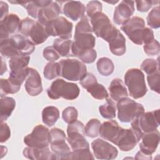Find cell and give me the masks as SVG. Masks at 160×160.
Here are the masks:
<instances>
[{"mask_svg": "<svg viewBox=\"0 0 160 160\" xmlns=\"http://www.w3.org/2000/svg\"><path fill=\"white\" fill-rule=\"evenodd\" d=\"M101 122L98 119H91L86 124L84 128V134L88 137L94 138L99 135V130Z\"/></svg>", "mask_w": 160, "mask_h": 160, "instance_id": "cell-37", "label": "cell"}, {"mask_svg": "<svg viewBox=\"0 0 160 160\" xmlns=\"http://www.w3.org/2000/svg\"><path fill=\"white\" fill-rule=\"evenodd\" d=\"M49 129L39 124L35 126L32 132L24 138V143L29 147L36 148H45L49 147Z\"/></svg>", "mask_w": 160, "mask_h": 160, "instance_id": "cell-9", "label": "cell"}, {"mask_svg": "<svg viewBox=\"0 0 160 160\" xmlns=\"http://www.w3.org/2000/svg\"><path fill=\"white\" fill-rule=\"evenodd\" d=\"M61 12L60 6L57 2L52 1L48 6L39 9L38 14V21L46 26L50 22L58 18Z\"/></svg>", "mask_w": 160, "mask_h": 160, "instance_id": "cell-19", "label": "cell"}, {"mask_svg": "<svg viewBox=\"0 0 160 160\" xmlns=\"http://www.w3.org/2000/svg\"><path fill=\"white\" fill-rule=\"evenodd\" d=\"M121 28L134 44L138 45L143 44L145 22L142 18L133 16L124 23Z\"/></svg>", "mask_w": 160, "mask_h": 160, "instance_id": "cell-8", "label": "cell"}, {"mask_svg": "<svg viewBox=\"0 0 160 160\" xmlns=\"http://www.w3.org/2000/svg\"><path fill=\"white\" fill-rule=\"evenodd\" d=\"M138 11L140 12H147L154 4L158 3V1H136Z\"/></svg>", "mask_w": 160, "mask_h": 160, "instance_id": "cell-52", "label": "cell"}, {"mask_svg": "<svg viewBox=\"0 0 160 160\" xmlns=\"http://www.w3.org/2000/svg\"><path fill=\"white\" fill-rule=\"evenodd\" d=\"M135 159H151L152 157L148 156L139 151V152H137Z\"/></svg>", "mask_w": 160, "mask_h": 160, "instance_id": "cell-55", "label": "cell"}, {"mask_svg": "<svg viewBox=\"0 0 160 160\" xmlns=\"http://www.w3.org/2000/svg\"><path fill=\"white\" fill-rule=\"evenodd\" d=\"M159 109L144 112L131 121V129L134 132L138 141L144 133L157 129L159 125Z\"/></svg>", "mask_w": 160, "mask_h": 160, "instance_id": "cell-1", "label": "cell"}, {"mask_svg": "<svg viewBox=\"0 0 160 160\" xmlns=\"http://www.w3.org/2000/svg\"><path fill=\"white\" fill-rule=\"evenodd\" d=\"M45 27L49 36L63 39H69L72 36V23L62 16L57 18Z\"/></svg>", "mask_w": 160, "mask_h": 160, "instance_id": "cell-10", "label": "cell"}, {"mask_svg": "<svg viewBox=\"0 0 160 160\" xmlns=\"http://www.w3.org/2000/svg\"><path fill=\"white\" fill-rule=\"evenodd\" d=\"M36 21L27 17L22 19L19 26V31L24 36H29V32Z\"/></svg>", "mask_w": 160, "mask_h": 160, "instance_id": "cell-44", "label": "cell"}, {"mask_svg": "<svg viewBox=\"0 0 160 160\" xmlns=\"http://www.w3.org/2000/svg\"><path fill=\"white\" fill-rule=\"evenodd\" d=\"M142 141L139 144L140 151L148 156L151 157V154L155 152L159 142V132L155 131L144 133Z\"/></svg>", "mask_w": 160, "mask_h": 160, "instance_id": "cell-14", "label": "cell"}, {"mask_svg": "<svg viewBox=\"0 0 160 160\" xmlns=\"http://www.w3.org/2000/svg\"><path fill=\"white\" fill-rule=\"evenodd\" d=\"M73 41L69 39L57 38L53 42V47L61 56H73L72 54V46Z\"/></svg>", "mask_w": 160, "mask_h": 160, "instance_id": "cell-27", "label": "cell"}, {"mask_svg": "<svg viewBox=\"0 0 160 160\" xmlns=\"http://www.w3.org/2000/svg\"><path fill=\"white\" fill-rule=\"evenodd\" d=\"M96 65L99 73L104 76L111 75L114 69V66L112 60L106 57L99 58L97 61Z\"/></svg>", "mask_w": 160, "mask_h": 160, "instance_id": "cell-31", "label": "cell"}, {"mask_svg": "<svg viewBox=\"0 0 160 160\" xmlns=\"http://www.w3.org/2000/svg\"><path fill=\"white\" fill-rule=\"evenodd\" d=\"M59 118V109L52 106L44 108L42 111V119L44 124L49 127H51L55 124L58 119Z\"/></svg>", "mask_w": 160, "mask_h": 160, "instance_id": "cell-29", "label": "cell"}, {"mask_svg": "<svg viewBox=\"0 0 160 160\" xmlns=\"http://www.w3.org/2000/svg\"><path fill=\"white\" fill-rule=\"evenodd\" d=\"M0 12L1 21H2L8 16V5L6 2H4L2 1H0Z\"/></svg>", "mask_w": 160, "mask_h": 160, "instance_id": "cell-54", "label": "cell"}, {"mask_svg": "<svg viewBox=\"0 0 160 160\" xmlns=\"http://www.w3.org/2000/svg\"><path fill=\"white\" fill-rule=\"evenodd\" d=\"M43 57L49 62H54L55 61L59 59L60 55L56 51L53 46H48L45 48L43 50Z\"/></svg>", "mask_w": 160, "mask_h": 160, "instance_id": "cell-48", "label": "cell"}, {"mask_svg": "<svg viewBox=\"0 0 160 160\" xmlns=\"http://www.w3.org/2000/svg\"><path fill=\"white\" fill-rule=\"evenodd\" d=\"M143 48L145 53L148 56H153L159 54L160 51V45L159 42L154 39L152 41L144 44Z\"/></svg>", "mask_w": 160, "mask_h": 160, "instance_id": "cell-45", "label": "cell"}, {"mask_svg": "<svg viewBox=\"0 0 160 160\" xmlns=\"http://www.w3.org/2000/svg\"><path fill=\"white\" fill-rule=\"evenodd\" d=\"M94 158L89 149L72 151L65 159H94Z\"/></svg>", "mask_w": 160, "mask_h": 160, "instance_id": "cell-39", "label": "cell"}, {"mask_svg": "<svg viewBox=\"0 0 160 160\" xmlns=\"http://www.w3.org/2000/svg\"><path fill=\"white\" fill-rule=\"evenodd\" d=\"M109 91L111 98L116 101L128 96L126 86L122 81L119 78H115L111 82Z\"/></svg>", "mask_w": 160, "mask_h": 160, "instance_id": "cell-24", "label": "cell"}, {"mask_svg": "<svg viewBox=\"0 0 160 160\" xmlns=\"http://www.w3.org/2000/svg\"><path fill=\"white\" fill-rule=\"evenodd\" d=\"M97 58L96 51L94 49H89L82 52L78 58L80 59L83 62L90 64L92 63Z\"/></svg>", "mask_w": 160, "mask_h": 160, "instance_id": "cell-50", "label": "cell"}, {"mask_svg": "<svg viewBox=\"0 0 160 160\" xmlns=\"http://www.w3.org/2000/svg\"><path fill=\"white\" fill-rule=\"evenodd\" d=\"M102 3L98 1H91L89 2L86 6V13L88 17L92 18L98 12H102Z\"/></svg>", "mask_w": 160, "mask_h": 160, "instance_id": "cell-46", "label": "cell"}, {"mask_svg": "<svg viewBox=\"0 0 160 160\" xmlns=\"http://www.w3.org/2000/svg\"><path fill=\"white\" fill-rule=\"evenodd\" d=\"M91 148L95 157L98 159H114L118 154L116 147L100 138L91 142Z\"/></svg>", "mask_w": 160, "mask_h": 160, "instance_id": "cell-12", "label": "cell"}, {"mask_svg": "<svg viewBox=\"0 0 160 160\" xmlns=\"http://www.w3.org/2000/svg\"><path fill=\"white\" fill-rule=\"evenodd\" d=\"M49 143L52 144L59 141L66 140V136L64 132L59 128H54L51 129L49 134Z\"/></svg>", "mask_w": 160, "mask_h": 160, "instance_id": "cell-43", "label": "cell"}, {"mask_svg": "<svg viewBox=\"0 0 160 160\" xmlns=\"http://www.w3.org/2000/svg\"><path fill=\"white\" fill-rule=\"evenodd\" d=\"M122 129L116 121H108L101 124L99 134L102 138L115 144Z\"/></svg>", "mask_w": 160, "mask_h": 160, "instance_id": "cell-18", "label": "cell"}, {"mask_svg": "<svg viewBox=\"0 0 160 160\" xmlns=\"http://www.w3.org/2000/svg\"><path fill=\"white\" fill-rule=\"evenodd\" d=\"M111 52L116 56H122L126 52V39L119 30L109 42Z\"/></svg>", "mask_w": 160, "mask_h": 160, "instance_id": "cell-26", "label": "cell"}, {"mask_svg": "<svg viewBox=\"0 0 160 160\" xmlns=\"http://www.w3.org/2000/svg\"><path fill=\"white\" fill-rule=\"evenodd\" d=\"M141 68L148 75L151 74L159 69V62L154 59H146L142 61Z\"/></svg>", "mask_w": 160, "mask_h": 160, "instance_id": "cell-40", "label": "cell"}, {"mask_svg": "<svg viewBox=\"0 0 160 160\" xmlns=\"http://www.w3.org/2000/svg\"><path fill=\"white\" fill-rule=\"evenodd\" d=\"M147 80L151 89L157 93H159V80L160 72L158 70L155 72L149 74L147 76Z\"/></svg>", "mask_w": 160, "mask_h": 160, "instance_id": "cell-42", "label": "cell"}, {"mask_svg": "<svg viewBox=\"0 0 160 160\" xmlns=\"http://www.w3.org/2000/svg\"><path fill=\"white\" fill-rule=\"evenodd\" d=\"M61 66L60 76L72 81L81 80L87 74L86 65L74 59H61L58 62Z\"/></svg>", "mask_w": 160, "mask_h": 160, "instance_id": "cell-7", "label": "cell"}, {"mask_svg": "<svg viewBox=\"0 0 160 160\" xmlns=\"http://www.w3.org/2000/svg\"><path fill=\"white\" fill-rule=\"evenodd\" d=\"M44 77L49 80L53 79L61 74V66L59 62H49L44 68Z\"/></svg>", "mask_w": 160, "mask_h": 160, "instance_id": "cell-36", "label": "cell"}, {"mask_svg": "<svg viewBox=\"0 0 160 160\" xmlns=\"http://www.w3.org/2000/svg\"><path fill=\"white\" fill-rule=\"evenodd\" d=\"M147 23L151 28L158 29L160 27V9L158 6L154 7L147 16Z\"/></svg>", "mask_w": 160, "mask_h": 160, "instance_id": "cell-38", "label": "cell"}, {"mask_svg": "<svg viewBox=\"0 0 160 160\" xmlns=\"http://www.w3.org/2000/svg\"><path fill=\"white\" fill-rule=\"evenodd\" d=\"M80 92L77 84L66 82L62 79L54 81L47 89L48 97L52 99H58L62 98L67 100L76 99Z\"/></svg>", "mask_w": 160, "mask_h": 160, "instance_id": "cell-2", "label": "cell"}, {"mask_svg": "<svg viewBox=\"0 0 160 160\" xmlns=\"http://www.w3.org/2000/svg\"><path fill=\"white\" fill-rule=\"evenodd\" d=\"M78 112L76 108L69 106L65 108L62 113V118L66 123H71L76 121L78 119Z\"/></svg>", "mask_w": 160, "mask_h": 160, "instance_id": "cell-41", "label": "cell"}, {"mask_svg": "<svg viewBox=\"0 0 160 160\" xmlns=\"http://www.w3.org/2000/svg\"><path fill=\"white\" fill-rule=\"evenodd\" d=\"M117 108L118 119L122 122H131L144 112V106L141 103L127 97L118 101Z\"/></svg>", "mask_w": 160, "mask_h": 160, "instance_id": "cell-5", "label": "cell"}, {"mask_svg": "<svg viewBox=\"0 0 160 160\" xmlns=\"http://www.w3.org/2000/svg\"><path fill=\"white\" fill-rule=\"evenodd\" d=\"M11 136V131L8 125L6 122H1L0 141L1 143L6 142Z\"/></svg>", "mask_w": 160, "mask_h": 160, "instance_id": "cell-53", "label": "cell"}, {"mask_svg": "<svg viewBox=\"0 0 160 160\" xmlns=\"http://www.w3.org/2000/svg\"><path fill=\"white\" fill-rule=\"evenodd\" d=\"M74 41L72 46V54L78 58L84 51L93 49L96 39L92 32L74 33Z\"/></svg>", "mask_w": 160, "mask_h": 160, "instance_id": "cell-11", "label": "cell"}, {"mask_svg": "<svg viewBox=\"0 0 160 160\" xmlns=\"http://www.w3.org/2000/svg\"><path fill=\"white\" fill-rule=\"evenodd\" d=\"M0 106V121L1 122H3L7 120L8 118L11 115L13 110L16 107V101L12 98L4 96L1 98Z\"/></svg>", "mask_w": 160, "mask_h": 160, "instance_id": "cell-28", "label": "cell"}, {"mask_svg": "<svg viewBox=\"0 0 160 160\" xmlns=\"http://www.w3.org/2000/svg\"><path fill=\"white\" fill-rule=\"evenodd\" d=\"M99 111L104 118L111 119L116 117V108L114 102L110 99H108L104 104L99 107Z\"/></svg>", "mask_w": 160, "mask_h": 160, "instance_id": "cell-34", "label": "cell"}, {"mask_svg": "<svg viewBox=\"0 0 160 160\" xmlns=\"http://www.w3.org/2000/svg\"><path fill=\"white\" fill-rule=\"evenodd\" d=\"M139 142L136 136L131 129H122L114 144L122 151L132 150Z\"/></svg>", "mask_w": 160, "mask_h": 160, "instance_id": "cell-15", "label": "cell"}, {"mask_svg": "<svg viewBox=\"0 0 160 160\" xmlns=\"http://www.w3.org/2000/svg\"><path fill=\"white\" fill-rule=\"evenodd\" d=\"M22 154L27 159L33 160L58 159L57 156L52 151H50L49 147L41 149L28 146L24 149Z\"/></svg>", "mask_w": 160, "mask_h": 160, "instance_id": "cell-20", "label": "cell"}, {"mask_svg": "<svg viewBox=\"0 0 160 160\" xmlns=\"http://www.w3.org/2000/svg\"><path fill=\"white\" fill-rule=\"evenodd\" d=\"M24 87L28 94L31 96H36L41 93L42 91L41 78L36 69L29 68V72Z\"/></svg>", "mask_w": 160, "mask_h": 160, "instance_id": "cell-17", "label": "cell"}, {"mask_svg": "<svg viewBox=\"0 0 160 160\" xmlns=\"http://www.w3.org/2000/svg\"><path fill=\"white\" fill-rule=\"evenodd\" d=\"M1 60H2V67H1V74L2 75L4 72L6 71L7 70V68H6V62L4 61L2 58L1 57Z\"/></svg>", "mask_w": 160, "mask_h": 160, "instance_id": "cell-56", "label": "cell"}, {"mask_svg": "<svg viewBox=\"0 0 160 160\" xmlns=\"http://www.w3.org/2000/svg\"><path fill=\"white\" fill-rule=\"evenodd\" d=\"M51 149L57 156L58 159H65L71 152L70 148L66 142V141L51 144Z\"/></svg>", "mask_w": 160, "mask_h": 160, "instance_id": "cell-32", "label": "cell"}, {"mask_svg": "<svg viewBox=\"0 0 160 160\" xmlns=\"http://www.w3.org/2000/svg\"><path fill=\"white\" fill-rule=\"evenodd\" d=\"M124 82L132 98L139 99L146 94L148 89L144 75L141 70L137 68L128 70L124 75Z\"/></svg>", "mask_w": 160, "mask_h": 160, "instance_id": "cell-3", "label": "cell"}, {"mask_svg": "<svg viewBox=\"0 0 160 160\" xmlns=\"http://www.w3.org/2000/svg\"><path fill=\"white\" fill-rule=\"evenodd\" d=\"M62 10L66 16L76 21L84 16L86 8L80 1H70L64 5Z\"/></svg>", "mask_w": 160, "mask_h": 160, "instance_id": "cell-22", "label": "cell"}, {"mask_svg": "<svg viewBox=\"0 0 160 160\" xmlns=\"http://www.w3.org/2000/svg\"><path fill=\"white\" fill-rule=\"evenodd\" d=\"M1 97H4L8 94H15L19 91L21 86H19L9 78L1 79Z\"/></svg>", "mask_w": 160, "mask_h": 160, "instance_id": "cell-33", "label": "cell"}, {"mask_svg": "<svg viewBox=\"0 0 160 160\" xmlns=\"http://www.w3.org/2000/svg\"><path fill=\"white\" fill-rule=\"evenodd\" d=\"M29 60V56L18 55L11 58L9 61L11 69L9 78L19 86H21L29 74V68L28 66Z\"/></svg>", "mask_w": 160, "mask_h": 160, "instance_id": "cell-6", "label": "cell"}, {"mask_svg": "<svg viewBox=\"0 0 160 160\" xmlns=\"http://www.w3.org/2000/svg\"><path fill=\"white\" fill-rule=\"evenodd\" d=\"M134 12V1H122L116 7L113 21L118 25H122L128 21Z\"/></svg>", "mask_w": 160, "mask_h": 160, "instance_id": "cell-13", "label": "cell"}, {"mask_svg": "<svg viewBox=\"0 0 160 160\" xmlns=\"http://www.w3.org/2000/svg\"><path fill=\"white\" fill-rule=\"evenodd\" d=\"M92 29L97 37L101 38L108 42L112 39L119 31L104 13L101 12L91 18Z\"/></svg>", "mask_w": 160, "mask_h": 160, "instance_id": "cell-4", "label": "cell"}, {"mask_svg": "<svg viewBox=\"0 0 160 160\" xmlns=\"http://www.w3.org/2000/svg\"><path fill=\"white\" fill-rule=\"evenodd\" d=\"M0 52L2 56L6 58H12L20 55L14 46L11 38L1 39Z\"/></svg>", "mask_w": 160, "mask_h": 160, "instance_id": "cell-30", "label": "cell"}, {"mask_svg": "<svg viewBox=\"0 0 160 160\" xmlns=\"http://www.w3.org/2000/svg\"><path fill=\"white\" fill-rule=\"evenodd\" d=\"M29 36L34 44H40L45 42L49 35L46 27L38 21H36L29 32Z\"/></svg>", "mask_w": 160, "mask_h": 160, "instance_id": "cell-25", "label": "cell"}, {"mask_svg": "<svg viewBox=\"0 0 160 160\" xmlns=\"http://www.w3.org/2000/svg\"><path fill=\"white\" fill-rule=\"evenodd\" d=\"M92 29L89 20L86 16H83L80 21L76 24L75 28V33L79 32H92Z\"/></svg>", "mask_w": 160, "mask_h": 160, "instance_id": "cell-47", "label": "cell"}, {"mask_svg": "<svg viewBox=\"0 0 160 160\" xmlns=\"http://www.w3.org/2000/svg\"><path fill=\"white\" fill-rule=\"evenodd\" d=\"M20 19L18 15L10 14L0 21L1 39L9 38V36L19 30Z\"/></svg>", "mask_w": 160, "mask_h": 160, "instance_id": "cell-16", "label": "cell"}, {"mask_svg": "<svg viewBox=\"0 0 160 160\" xmlns=\"http://www.w3.org/2000/svg\"><path fill=\"white\" fill-rule=\"evenodd\" d=\"M10 38L20 55L29 56L34 52L35 49L34 43L26 36L16 34L11 36Z\"/></svg>", "mask_w": 160, "mask_h": 160, "instance_id": "cell-21", "label": "cell"}, {"mask_svg": "<svg viewBox=\"0 0 160 160\" xmlns=\"http://www.w3.org/2000/svg\"><path fill=\"white\" fill-rule=\"evenodd\" d=\"M24 8L27 9L28 13L29 16L36 19L38 18V14L39 9H41L37 1H27Z\"/></svg>", "mask_w": 160, "mask_h": 160, "instance_id": "cell-49", "label": "cell"}, {"mask_svg": "<svg viewBox=\"0 0 160 160\" xmlns=\"http://www.w3.org/2000/svg\"><path fill=\"white\" fill-rule=\"evenodd\" d=\"M97 82V79L93 74L87 72L86 75L80 81V84L82 88L87 89L89 86Z\"/></svg>", "mask_w": 160, "mask_h": 160, "instance_id": "cell-51", "label": "cell"}, {"mask_svg": "<svg viewBox=\"0 0 160 160\" xmlns=\"http://www.w3.org/2000/svg\"><path fill=\"white\" fill-rule=\"evenodd\" d=\"M86 90L94 98L97 99H106L109 96V94L105 87L98 83V82L89 86Z\"/></svg>", "mask_w": 160, "mask_h": 160, "instance_id": "cell-35", "label": "cell"}, {"mask_svg": "<svg viewBox=\"0 0 160 160\" xmlns=\"http://www.w3.org/2000/svg\"><path fill=\"white\" fill-rule=\"evenodd\" d=\"M67 140L72 151L89 149V144L86 141L84 133L79 131H67Z\"/></svg>", "mask_w": 160, "mask_h": 160, "instance_id": "cell-23", "label": "cell"}]
</instances>
